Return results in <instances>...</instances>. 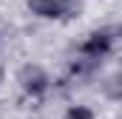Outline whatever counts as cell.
I'll return each instance as SVG.
<instances>
[{
	"label": "cell",
	"instance_id": "cell-1",
	"mask_svg": "<svg viewBox=\"0 0 122 119\" xmlns=\"http://www.w3.org/2000/svg\"><path fill=\"white\" fill-rule=\"evenodd\" d=\"M29 9L46 20H65L77 11V0H29Z\"/></svg>",
	"mask_w": 122,
	"mask_h": 119
},
{
	"label": "cell",
	"instance_id": "cell-2",
	"mask_svg": "<svg viewBox=\"0 0 122 119\" xmlns=\"http://www.w3.org/2000/svg\"><path fill=\"white\" fill-rule=\"evenodd\" d=\"M20 85H23L26 94L40 96L43 91L48 88V77L43 74V68H37V65H26V68L20 71Z\"/></svg>",
	"mask_w": 122,
	"mask_h": 119
},
{
	"label": "cell",
	"instance_id": "cell-3",
	"mask_svg": "<svg viewBox=\"0 0 122 119\" xmlns=\"http://www.w3.org/2000/svg\"><path fill=\"white\" fill-rule=\"evenodd\" d=\"M108 48H111V37L105 31H97V34H91L82 43V57L85 60H99V57L108 54Z\"/></svg>",
	"mask_w": 122,
	"mask_h": 119
},
{
	"label": "cell",
	"instance_id": "cell-4",
	"mask_svg": "<svg viewBox=\"0 0 122 119\" xmlns=\"http://www.w3.org/2000/svg\"><path fill=\"white\" fill-rule=\"evenodd\" d=\"M65 119H94V114L88 111V108H82V105H77V108H71V111L65 114Z\"/></svg>",
	"mask_w": 122,
	"mask_h": 119
},
{
	"label": "cell",
	"instance_id": "cell-5",
	"mask_svg": "<svg viewBox=\"0 0 122 119\" xmlns=\"http://www.w3.org/2000/svg\"><path fill=\"white\" fill-rule=\"evenodd\" d=\"M0 77H3V74H0Z\"/></svg>",
	"mask_w": 122,
	"mask_h": 119
}]
</instances>
